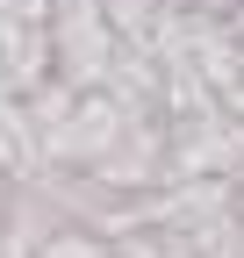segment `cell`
<instances>
[{
    "label": "cell",
    "instance_id": "obj_1",
    "mask_svg": "<svg viewBox=\"0 0 244 258\" xmlns=\"http://www.w3.org/2000/svg\"><path fill=\"white\" fill-rule=\"evenodd\" d=\"M50 50H57V79L65 86H79V93L108 86L115 57H122L108 0H50Z\"/></svg>",
    "mask_w": 244,
    "mask_h": 258
},
{
    "label": "cell",
    "instance_id": "obj_2",
    "mask_svg": "<svg viewBox=\"0 0 244 258\" xmlns=\"http://www.w3.org/2000/svg\"><path fill=\"white\" fill-rule=\"evenodd\" d=\"M130 122H137V108L122 101L115 86L79 93V101L65 108V122L43 129V165H57V172H94L101 158L122 144V129H130Z\"/></svg>",
    "mask_w": 244,
    "mask_h": 258
},
{
    "label": "cell",
    "instance_id": "obj_3",
    "mask_svg": "<svg viewBox=\"0 0 244 258\" xmlns=\"http://www.w3.org/2000/svg\"><path fill=\"white\" fill-rule=\"evenodd\" d=\"M230 201H237V215H244V172H237V179H230Z\"/></svg>",
    "mask_w": 244,
    "mask_h": 258
}]
</instances>
